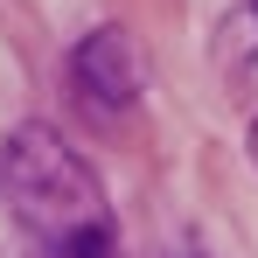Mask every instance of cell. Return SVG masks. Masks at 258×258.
Returning <instances> with one entry per match:
<instances>
[{
  "instance_id": "4",
  "label": "cell",
  "mask_w": 258,
  "mask_h": 258,
  "mask_svg": "<svg viewBox=\"0 0 258 258\" xmlns=\"http://www.w3.org/2000/svg\"><path fill=\"white\" fill-rule=\"evenodd\" d=\"M251 161H258V126H251Z\"/></svg>"
},
{
  "instance_id": "5",
  "label": "cell",
  "mask_w": 258,
  "mask_h": 258,
  "mask_svg": "<svg viewBox=\"0 0 258 258\" xmlns=\"http://www.w3.org/2000/svg\"><path fill=\"white\" fill-rule=\"evenodd\" d=\"M251 7H258V0H251Z\"/></svg>"
},
{
  "instance_id": "3",
  "label": "cell",
  "mask_w": 258,
  "mask_h": 258,
  "mask_svg": "<svg viewBox=\"0 0 258 258\" xmlns=\"http://www.w3.org/2000/svg\"><path fill=\"white\" fill-rule=\"evenodd\" d=\"M42 258H112V237H84V244H56Z\"/></svg>"
},
{
  "instance_id": "2",
  "label": "cell",
  "mask_w": 258,
  "mask_h": 258,
  "mask_svg": "<svg viewBox=\"0 0 258 258\" xmlns=\"http://www.w3.org/2000/svg\"><path fill=\"white\" fill-rule=\"evenodd\" d=\"M70 91L98 119H119L133 98H140V63H133V42L119 28H91L84 42L70 49Z\"/></svg>"
},
{
  "instance_id": "1",
  "label": "cell",
  "mask_w": 258,
  "mask_h": 258,
  "mask_svg": "<svg viewBox=\"0 0 258 258\" xmlns=\"http://www.w3.org/2000/svg\"><path fill=\"white\" fill-rule=\"evenodd\" d=\"M0 196H7V210L21 216V230H28L42 251L84 244V237H112L105 188L91 181V168L77 161V147H70L56 126H42V119H28V126L7 133Z\"/></svg>"
}]
</instances>
